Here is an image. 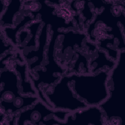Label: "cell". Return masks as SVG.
Instances as JSON below:
<instances>
[{"label": "cell", "instance_id": "277c9868", "mask_svg": "<svg viewBox=\"0 0 125 125\" xmlns=\"http://www.w3.org/2000/svg\"><path fill=\"white\" fill-rule=\"evenodd\" d=\"M105 121L104 114L99 106H88L69 113L64 123L73 125H102L106 124Z\"/></svg>", "mask_w": 125, "mask_h": 125}, {"label": "cell", "instance_id": "52a82bcc", "mask_svg": "<svg viewBox=\"0 0 125 125\" xmlns=\"http://www.w3.org/2000/svg\"><path fill=\"white\" fill-rule=\"evenodd\" d=\"M21 1H10V3L6 5L3 14L0 16L1 26L5 24H14V18L17 13L19 12L21 5Z\"/></svg>", "mask_w": 125, "mask_h": 125}, {"label": "cell", "instance_id": "3957f363", "mask_svg": "<svg viewBox=\"0 0 125 125\" xmlns=\"http://www.w3.org/2000/svg\"><path fill=\"white\" fill-rule=\"evenodd\" d=\"M69 113L67 111L52 109L39 99L18 113L17 124L65 125L66 116Z\"/></svg>", "mask_w": 125, "mask_h": 125}, {"label": "cell", "instance_id": "7a4b0ae2", "mask_svg": "<svg viewBox=\"0 0 125 125\" xmlns=\"http://www.w3.org/2000/svg\"><path fill=\"white\" fill-rule=\"evenodd\" d=\"M44 95L55 110L72 112L87 107L75 93L69 84L68 74H64L54 84L51 90H45Z\"/></svg>", "mask_w": 125, "mask_h": 125}, {"label": "cell", "instance_id": "5b68a950", "mask_svg": "<svg viewBox=\"0 0 125 125\" xmlns=\"http://www.w3.org/2000/svg\"><path fill=\"white\" fill-rule=\"evenodd\" d=\"M47 26L48 24L44 23L41 30V33L39 36V40L40 42L38 49L37 51L32 50L25 54V60L26 61L33 59L36 58V60L32 63L27 65L28 72L31 73L34 71V69L37 67H41L42 64L43 62V50L46 44V38L47 35Z\"/></svg>", "mask_w": 125, "mask_h": 125}, {"label": "cell", "instance_id": "8992f818", "mask_svg": "<svg viewBox=\"0 0 125 125\" xmlns=\"http://www.w3.org/2000/svg\"><path fill=\"white\" fill-rule=\"evenodd\" d=\"M15 70L19 73L20 77L19 76L20 82V93L22 95L38 96L36 90L33 89L31 86V82L27 78V63L25 62L22 65L20 64L18 62H15L14 65Z\"/></svg>", "mask_w": 125, "mask_h": 125}, {"label": "cell", "instance_id": "6da1fadb", "mask_svg": "<svg viewBox=\"0 0 125 125\" xmlns=\"http://www.w3.org/2000/svg\"><path fill=\"white\" fill-rule=\"evenodd\" d=\"M110 71L94 74H68L69 84L78 98L88 106H99L109 97Z\"/></svg>", "mask_w": 125, "mask_h": 125}]
</instances>
